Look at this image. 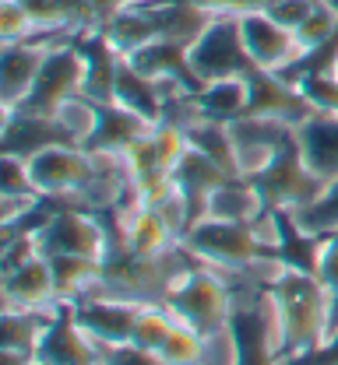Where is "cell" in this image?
Segmentation results:
<instances>
[{
  "label": "cell",
  "mask_w": 338,
  "mask_h": 365,
  "mask_svg": "<svg viewBox=\"0 0 338 365\" xmlns=\"http://www.w3.org/2000/svg\"><path fill=\"white\" fill-rule=\"evenodd\" d=\"M279 362H303L328 348V292L317 274L286 264L264 295Z\"/></svg>",
  "instance_id": "obj_1"
},
{
  "label": "cell",
  "mask_w": 338,
  "mask_h": 365,
  "mask_svg": "<svg viewBox=\"0 0 338 365\" xmlns=\"http://www.w3.org/2000/svg\"><path fill=\"white\" fill-rule=\"evenodd\" d=\"M162 302L201 334H212V330L233 323V313H237V295H233L226 274L215 271V267H204V264L187 267L180 274L169 284Z\"/></svg>",
  "instance_id": "obj_2"
},
{
  "label": "cell",
  "mask_w": 338,
  "mask_h": 365,
  "mask_svg": "<svg viewBox=\"0 0 338 365\" xmlns=\"http://www.w3.org/2000/svg\"><path fill=\"white\" fill-rule=\"evenodd\" d=\"M187 71L197 88L208 81H222V78H254L257 74V67L243 46L240 14H215L204 25V32L187 49Z\"/></svg>",
  "instance_id": "obj_3"
},
{
  "label": "cell",
  "mask_w": 338,
  "mask_h": 365,
  "mask_svg": "<svg viewBox=\"0 0 338 365\" xmlns=\"http://www.w3.org/2000/svg\"><path fill=\"white\" fill-rule=\"evenodd\" d=\"M184 250L197 264L226 274H243L254 260L264 257V242L257 235V225L219 222V218H197L184 239Z\"/></svg>",
  "instance_id": "obj_4"
},
{
  "label": "cell",
  "mask_w": 338,
  "mask_h": 365,
  "mask_svg": "<svg viewBox=\"0 0 338 365\" xmlns=\"http://www.w3.org/2000/svg\"><path fill=\"white\" fill-rule=\"evenodd\" d=\"M85 74H89V60H85L78 39L56 43L39 71L36 88L29 91V98L18 109L36 113V116H56V109L64 102H71L74 95H85Z\"/></svg>",
  "instance_id": "obj_5"
},
{
  "label": "cell",
  "mask_w": 338,
  "mask_h": 365,
  "mask_svg": "<svg viewBox=\"0 0 338 365\" xmlns=\"http://www.w3.org/2000/svg\"><path fill=\"white\" fill-rule=\"evenodd\" d=\"M29 169H32V182H36L39 197L78 204L85 186L96 176V155L89 148H78V144L64 140V144H53L46 151L32 155Z\"/></svg>",
  "instance_id": "obj_6"
},
{
  "label": "cell",
  "mask_w": 338,
  "mask_h": 365,
  "mask_svg": "<svg viewBox=\"0 0 338 365\" xmlns=\"http://www.w3.org/2000/svg\"><path fill=\"white\" fill-rule=\"evenodd\" d=\"M39 242L46 257H89L99 264L113 257L102 222L85 207H67V211L49 215V222L39 232Z\"/></svg>",
  "instance_id": "obj_7"
},
{
  "label": "cell",
  "mask_w": 338,
  "mask_h": 365,
  "mask_svg": "<svg viewBox=\"0 0 338 365\" xmlns=\"http://www.w3.org/2000/svg\"><path fill=\"white\" fill-rule=\"evenodd\" d=\"M240 32L243 46L257 67V74H282L303 56V46L296 39V32L279 25L268 11H247L240 14Z\"/></svg>",
  "instance_id": "obj_8"
},
{
  "label": "cell",
  "mask_w": 338,
  "mask_h": 365,
  "mask_svg": "<svg viewBox=\"0 0 338 365\" xmlns=\"http://www.w3.org/2000/svg\"><path fill=\"white\" fill-rule=\"evenodd\" d=\"M254 182L261 186L268 207H279L282 215H289V211H296V207L310 204V200L324 190V180H317V176L303 165L299 148H296V137L286 144V151L275 158V165Z\"/></svg>",
  "instance_id": "obj_9"
},
{
  "label": "cell",
  "mask_w": 338,
  "mask_h": 365,
  "mask_svg": "<svg viewBox=\"0 0 338 365\" xmlns=\"http://www.w3.org/2000/svg\"><path fill=\"white\" fill-rule=\"evenodd\" d=\"M4 309H29V313H60L64 309L46 253L25 260L21 267L4 271Z\"/></svg>",
  "instance_id": "obj_10"
},
{
  "label": "cell",
  "mask_w": 338,
  "mask_h": 365,
  "mask_svg": "<svg viewBox=\"0 0 338 365\" xmlns=\"http://www.w3.org/2000/svg\"><path fill=\"white\" fill-rule=\"evenodd\" d=\"M138 309H141V302H134V299H113V295H89V299H81V302L71 306L74 319L81 323V330L96 341L99 348L131 344Z\"/></svg>",
  "instance_id": "obj_11"
},
{
  "label": "cell",
  "mask_w": 338,
  "mask_h": 365,
  "mask_svg": "<svg viewBox=\"0 0 338 365\" xmlns=\"http://www.w3.org/2000/svg\"><path fill=\"white\" fill-rule=\"evenodd\" d=\"M49 49L53 46L46 39L4 46V60H0V106L4 109H18L29 98V91L39 81V71L46 63Z\"/></svg>",
  "instance_id": "obj_12"
},
{
  "label": "cell",
  "mask_w": 338,
  "mask_h": 365,
  "mask_svg": "<svg viewBox=\"0 0 338 365\" xmlns=\"http://www.w3.org/2000/svg\"><path fill=\"white\" fill-rule=\"evenodd\" d=\"M36 359L43 365H99L102 351L99 344L81 330V323L74 319L71 306H64L60 317L49 319L46 334L36 348Z\"/></svg>",
  "instance_id": "obj_13"
},
{
  "label": "cell",
  "mask_w": 338,
  "mask_h": 365,
  "mask_svg": "<svg viewBox=\"0 0 338 365\" xmlns=\"http://www.w3.org/2000/svg\"><path fill=\"white\" fill-rule=\"evenodd\" d=\"M296 148L303 165L317 180H338V113H310L296 130Z\"/></svg>",
  "instance_id": "obj_14"
},
{
  "label": "cell",
  "mask_w": 338,
  "mask_h": 365,
  "mask_svg": "<svg viewBox=\"0 0 338 365\" xmlns=\"http://www.w3.org/2000/svg\"><path fill=\"white\" fill-rule=\"evenodd\" d=\"M120 211V232H124V253L127 257H162L177 246V235L162 222V215L155 207H141V204H127L116 207Z\"/></svg>",
  "instance_id": "obj_15"
},
{
  "label": "cell",
  "mask_w": 338,
  "mask_h": 365,
  "mask_svg": "<svg viewBox=\"0 0 338 365\" xmlns=\"http://www.w3.org/2000/svg\"><path fill=\"white\" fill-rule=\"evenodd\" d=\"M268 200L261 193V186L254 180H226L215 186L204 200V215L201 218H219V222H240V225H257L268 215Z\"/></svg>",
  "instance_id": "obj_16"
},
{
  "label": "cell",
  "mask_w": 338,
  "mask_h": 365,
  "mask_svg": "<svg viewBox=\"0 0 338 365\" xmlns=\"http://www.w3.org/2000/svg\"><path fill=\"white\" fill-rule=\"evenodd\" d=\"M67 134L53 116H36L21 109H4V155H21L32 158L53 144H64Z\"/></svg>",
  "instance_id": "obj_17"
},
{
  "label": "cell",
  "mask_w": 338,
  "mask_h": 365,
  "mask_svg": "<svg viewBox=\"0 0 338 365\" xmlns=\"http://www.w3.org/2000/svg\"><path fill=\"white\" fill-rule=\"evenodd\" d=\"M155 123H148L145 116L124 109L120 102H106L99 106V127H96V137L89 144V151H99V155H127L131 144H138L145 134H151Z\"/></svg>",
  "instance_id": "obj_18"
},
{
  "label": "cell",
  "mask_w": 338,
  "mask_h": 365,
  "mask_svg": "<svg viewBox=\"0 0 338 365\" xmlns=\"http://www.w3.org/2000/svg\"><path fill=\"white\" fill-rule=\"evenodd\" d=\"M250 95H254V78H222V81L201 85L194 91V102H197L201 116L233 123L250 113Z\"/></svg>",
  "instance_id": "obj_19"
},
{
  "label": "cell",
  "mask_w": 338,
  "mask_h": 365,
  "mask_svg": "<svg viewBox=\"0 0 338 365\" xmlns=\"http://www.w3.org/2000/svg\"><path fill=\"white\" fill-rule=\"evenodd\" d=\"M113 102H120L124 109H131L138 116H145L148 123H162V116H166V98L159 91V81L141 74V71H134L131 63H120Z\"/></svg>",
  "instance_id": "obj_20"
},
{
  "label": "cell",
  "mask_w": 338,
  "mask_h": 365,
  "mask_svg": "<svg viewBox=\"0 0 338 365\" xmlns=\"http://www.w3.org/2000/svg\"><path fill=\"white\" fill-rule=\"evenodd\" d=\"M173 180L180 186V193L191 200L194 215L201 218L204 215V200H208V193L215 190V186H222L226 180H237V176H229V173H222L212 158H204L201 151H187L184 155V162L173 169Z\"/></svg>",
  "instance_id": "obj_21"
},
{
  "label": "cell",
  "mask_w": 338,
  "mask_h": 365,
  "mask_svg": "<svg viewBox=\"0 0 338 365\" xmlns=\"http://www.w3.org/2000/svg\"><path fill=\"white\" fill-rule=\"evenodd\" d=\"M187 137H191V148L201 151L204 158H212L222 173L229 176H240V162H237V137H233V127L222 123V120H194L187 127Z\"/></svg>",
  "instance_id": "obj_22"
},
{
  "label": "cell",
  "mask_w": 338,
  "mask_h": 365,
  "mask_svg": "<svg viewBox=\"0 0 338 365\" xmlns=\"http://www.w3.org/2000/svg\"><path fill=\"white\" fill-rule=\"evenodd\" d=\"M286 218H289L292 232H296L299 239L338 235V180L324 182V190H321L310 204H303V207L289 211Z\"/></svg>",
  "instance_id": "obj_23"
},
{
  "label": "cell",
  "mask_w": 338,
  "mask_h": 365,
  "mask_svg": "<svg viewBox=\"0 0 338 365\" xmlns=\"http://www.w3.org/2000/svg\"><path fill=\"white\" fill-rule=\"evenodd\" d=\"M49 264H53L56 295L64 306H74L85 295H92L96 284L102 281V271H106V264L89 260V257H49Z\"/></svg>",
  "instance_id": "obj_24"
},
{
  "label": "cell",
  "mask_w": 338,
  "mask_h": 365,
  "mask_svg": "<svg viewBox=\"0 0 338 365\" xmlns=\"http://www.w3.org/2000/svg\"><path fill=\"white\" fill-rule=\"evenodd\" d=\"M310 271L317 274L321 288L328 292V344L338 341V235H324L314 246Z\"/></svg>",
  "instance_id": "obj_25"
},
{
  "label": "cell",
  "mask_w": 338,
  "mask_h": 365,
  "mask_svg": "<svg viewBox=\"0 0 338 365\" xmlns=\"http://www.w3.org/2000/svg\"><path fill=\"white\" fill-rule=\"evenodd\" d=\"M64 313V309H60ZM60 313H29V309H4V348H14V351H29L36 355L43 334H46L49 319L60 317Z\"/></svg>",
  "instance_id": "obj_26"
},
{
  "label": "cell",
  "mask_w": 338,
  "mask_h": 365,
  "mask_svg": "<svg viewBox=\"0 0 338 365\" xmlns=\"http://www.w3.org/2000/svg\"><path fill=\"white\" fill-rule=\"evenodd\" d=\"M60 123V130L67 134L71 144L78 148H89L92 137H96V127H99V102H92L89 95H74L71 102H64L53 116Z\"/></svg>",
  "instance_id": "obj_27"
},
{
  "label": "cell",
  "mask_w": 338,
  "mask_h": 365,
  "mask_svg": "<svg viewBox=\"0 0 338 365\" xmlns=\"http://www.w3.org/2000/svg\"><path fill=\"white\" fill-rule=\"evenodd\" d=\"M177 313L166 306V302H141L138 319H134V334H131V344L148 348V351H159L166 344V337L173 334L177 327Z\"/></svg>",
  "instance_id": "obj_28"
},
{
  "label": "cell",
  "mask_w": 338,
  "mask_h": 365,
  "mask_svg": "<svg viewBox=\"0 0 338 365\" xmlns=\"http://www.w3.org/2000/svg\"><path fill=\"white\" fill-rule=\"evenodd\" d=\"M0 39L4 46H14L32 43V39H53V36H43V29L32 18V11L25 7V0H0Z\"/></svg>",
  "instance_id": "obj_29"
},
{
  "label": "cell",
  "mask_w": 338,
  "mask_h": 365,
  "mask_svg": "<svg viewBox=\"0 0 338 365\" xmlns=\"http://www.w3.org/2000/svg\"><path fill=\"white\" fill-rule=\"evenodd\" d=\"M197 365H243V344L233 323L204 334V348H201Z\"/></svg>",
  "instance_id": "obj_30"
},
{
  "label": "cell",
  "mask_w": 338,
  "mask_h": 365,
  "mask_svg": "<svg viewBox=\"0 0 338 365\" xmlns=\"http://www.w3.org/2000/svg\"><path fill=\"white\" fill-rule=\"evenodd\" d=\"M201 348H204V334L194 330L191 323L177 319V327H173V334L166 337V344L159 348V355L166 359V365H197Z\"/></svg>",
  "instance_id": "obj_31"
},
{
  "label": "cell",
  "mask_w": 338,
  "mask_h": 365,
  "mask_svg": "<svg viewBox=\"0 0 338 365\" xmlns=\"http://www.w3.org/2000/svg\"><path fill=\"white\" fill-rule=\"evenodd\" d=\"M296 91L307 98L314 113H338V74L335 71H317L296 81Z\"/></svg>",
  "instance_id": "obj_32"
},
{
  "label": "cell",
  "mask_w": 338,
  "mask_h": 365,
  "mask_svg": "<svg viewBox=\"0 0 338 365\" xmlns=\"http://www.w3.org/2000/svg\"><path fill=\"white\" fill-rule=\"evenodd\" d=\"M296 39H299V46H303V56L338 39V18L324 7V0H321V7H317V11L296 29ZM303 56H299V60H303Z\"/></svg>",
  "instance_id": "obj_33"
},
{
  "label": "cell",
  "mask_w": 338,
  "mask_h": 365,
  "mask_svg": "<svg viewBox=\"0 0 338 365\" xmlns=\"http://www.w3.org/2000/svg\"><path fill=\"white\" fill-rule=\"evenodd\" d=\"M0 193H11V197L36 193L29 158H21V155H4V186H0Z\"/></svg>",
  "instance_id": "obj_34"
},
{
  "label": "cell",
  "mask_w": 338,
  "mask_h": 365,
  "mask_svg": "<svg viewBox=\"0 0 338 365\" xmlns=\"http://www.w3.org/2000/svg\"><path fill=\"white\" fill-rule=\"evenodd\" d=\"M102 359L99 365H166L159 351H148L138 344H113V348H99Z\"/></svg>",
  "instance_id": "obj_35"
},
{
  "label": "cell",
  "mask_w": 338,
  "mask_h": 365,
  "mask_svg": "<svg viewBox=\"0 0 338 365\" xmlns=\"http://www.w3.org/2000/svg\"><path fill=\"white\" fill-rule=\"evenodd\" d=\"M317 7H321V0H272V4H268V14H272L279 25H286V29L296 32Z\"/></svg>",
  "instance_id": "obj_36"
},
{
  "label": "cell",
  "mask_w": 338,
  "mask_h": 365,
  "mask_svg": "<svg viewBox=\"0 0 338 365\" xmlns=\"http://www.w3.org/2000/svg\"><path fill=\"white\" fill-rule=\"evenodd\" d=\"M324 7H328V11H332V14L338 18V0H324Z\"/></svg>",
  "instance_id": "obj_37"
},
{
  "label": "cell",
  "mask_w": 338,
  "mask_h": 365,
  "mask_svg": "<svg viewBox=\"0 0 338 365\" xmlns=\"http://www.w3.org/2000/svg\"><path fill=\"white\" fill-rule=\"evenodd\" d=\"M141 4H151V0H141Z\"/></svg>",
  "instance_id": "obj_38"
},
{
  "label": "cell",
  "mask_w": 338,
  "mask_h": 365,
  "mask_svg": "<svg viewBox=\"0 0 338 365\" xmlns=\"http://www.w3.org/2000/svg\"><path fill=\"white\" fill-rule=\"evenodd\" d=\"M335 74H338V63H335Z\"/></svg>",
  "instance_id": "obj_39"
}]
</instances>
